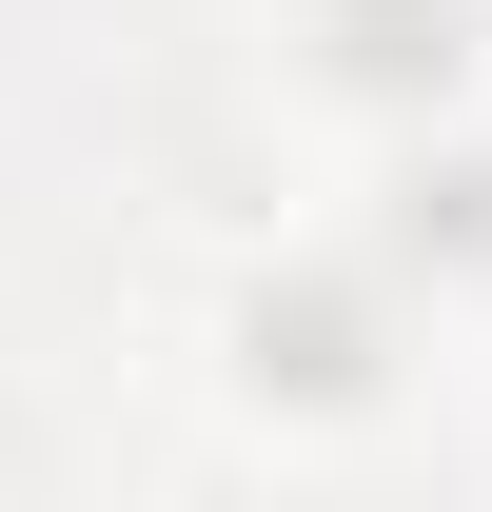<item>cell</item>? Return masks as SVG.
<instances>
[{
  "label": "cell",
  "instance_id": "1",
  "mask_svg": "<svg viewBox=\"0 0 492 512\" xmlns=\"http://www.w3.org/2000/svg\"><path fill=\"white\" fill-rule=\"evenodd\" d=\"M315 79L374 119H453L473 79V0H315Z\"/></svg>",
  "mask_w": 492,
  "mask_h": 512
},
{
  "label": "cell",
  "instance_id": "2",
  "mask_svg": "<svg viewBox=\"0 0 492 512\" xmlns=\"http://www.w3.org/2000/svg\"><path fill=\"white\" fill-rule=\"evenodd\" d=\"M237 355H256V394L355 414V394H374V276H256V296H237Z\"/></svg>",
  "mask_w": 492,
  "mask_h": 512
},
{
  "label": "cell",
  "instance_id": "3",
  "mask_svg": "<svg viewBox=\"0 0 492 512\" xmlns=\"http://www.w3.org/2000/svg\"><path fill=\"white\" fill-rule=\"evenodd\" d=\"M374 276H492V138H414V158H394Z\"/></svg>",
  "mask_w": 492,
  "mask_h": 512
}]
</instances>
